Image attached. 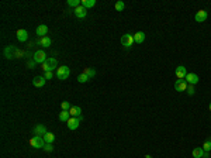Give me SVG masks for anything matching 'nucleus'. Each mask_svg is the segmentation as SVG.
I'll return each mask as SVG.
<instances>
[{"mask_svg": "<svg viewBox=\"0 0 211 158\" xmlns=\"http://www.w3.org/2000/svg\"><path fill=\"white\" fill-rule=\"evenodd\" d=\"M203 150H204L205 152H208V151H211V138H207L204 141V144H203Z\"/></svg>", "mask_w": 211, "mask_h": 158, "instance_id": "a878e982", "label": "nucleus"}, {"mask_svg": "<svg viewBox=\"0 0 211 158\" xmlns=\"http://www.w3.org/2000/svg\"><path fill=\"white\" fill-rule=\"evenodd\" d=\"M69 75H70V69H69V67H66V65L59 67L58 69H56V78H58L59 81H65V79H68Z\"/></svg>", "mask_w": 211, "mask_h": 158, "instance_id": "7ed1b4c3", "label": "nucleus"}, {"mask_svg": "<svg viewBox=\"0 0 211 158\" xmlns=\"http://www.w3.org/2000/svg\"><path fill=\"white\" fill-rule=\"evenodd\" d=\"M30 145L34 148H44L45 140H44V137H41V136H34L30 140Z\"/></svg>", "mask_w": 211, "mask_h": 158, "instance_id": "20e7f679", "label": "nucleus"}, {"mask_svg": "<svg viewBox=\"0 0 211 158\" xmlns=\"http://www.w3.org/2000/svg\"><path fill=\"white\" fill-rule=\"evenodd\" d=\"M44 151H46V152H51L54 150V145H52V143H45V145H44V148H42Z\"/></svg>", "mask_w": 211, "mask_h": 158, "instance_id": "c756f323", "label": "nucleus"}, {"mask_svg": "<svg viewBox=\"0 0 211 158\" xmlns=\"http://www.w3.org/2000/svg\"><path fill=\"white\" fill-rule=\"evenodd\" d=\"M70 117H72V116H70V113H69L68 110H62V111L59 113V120L63 121V123H66V121L69 120Z\"/></svg>", "mask_w": 211, "mask_h": 158, "instance_id": "aec40b11", "label": "nucleus"}, {"mask_svg": "<svg viewBox=\"0 0 211 158\" xmlns=\"http://www.w3.org/2000/svg\"><path fill=\"white\" fill-rule=\"evenodd\" d=\"M61 107H62V110H68L69 111L70 110V107H72V104L69 103V102H62V103H61Z\"/></svg>", "mask_w": 211, "mask_h": 158, "instance_id": "c85d7f7f", "label": "nucleus"}, {"mask_svg": "<svg viewBox=\"0 0 211 158\" xmlns=\"http://www.w3.org/2000/svg\"><path fill=\"white\" fill-rule=\"evenodd\" d=\"M44 140H45V143H54V140H55V136H54V133H46L45 136H44Z\"/></svg>", "mask_w": 211, "mask_h": 158, "instance_id": "b1692460", "label": "nucleus"}, {"mask_svg": "<svg viewBox=\"0 0 211 158\" xmlns=\"http://www.w3.org/2000/svg\"><path fill=\"white\" fill-rule=\"evenodd\" d=\"M210 111H211V103H210Z\"/></svg>", "mask_w": 211, "mask_h": 158, "instance_id": "72a5a7b5", "label": "nucleus"}, {"mask_svg": "<svg viewBox=\"0 0 211 158\" xmlns=\"http://www.w3.org/2000/svg\"><path fill=\"white\" fill-rule=\"evenodd\" d=\"M187 82L185 81V79H177V81H176V83H175V89L177 92H185L186 89H187Z\"/></svg>", "mask_w": 211, "mask_h": 158, "instance_id": "1a4fd4ad", "label": "nucleus"}, {"mask_svg": "<svg viewBox=\"0 0 211 158\" xmlns=\"http://www.w3.org/2000/svg\"><path fill=\"white\" fill-rule=\"evenodd\" d=\"M45 82H46V79L44 76H35L33 79V85L35 87H42L44 85H45Z\"/></svg>", "mask_w": 211, "mask_h": 158, "instance_id": "dca6fc26", "label": "nucleus"}, {"mask_svg": "<svg viewBox=\"0 0 211 158\" xmlns=\"http://www.w3.org/2000/svg\"><path fill=\"white\" fill-rule=\"evenodd\" d=\"M82 120H83L82 116H80V117H70L69 120L66 121V126H68L69 130H76V128L79 127V124H80V121Z\"/></svg>", "mask_w": 211, "mask_h": 158, "instance_id": "39448f33", "label": "nucleus"}, {"mask_svg": "<svg viewBox=\"0 0 211 158\" xmlns=\"http://www.w3.org/2000/svg\"><path fill=\"white\" fill-rule=\"evenodd\" d=\"M186 91H187V93L190 95V96H193V95L196 93V89H194V86H193V85H189Z\"/></svg>", "mask_w": 211, "mask_h": 158, "instance_id": "7c9ffc66", "label": "nucleus"}, {"mask_svg": "<svg viewBox=\"0 0 211 158\" xmlns=\"http://www.w3.org/2000/svg\"><path fill=\"white\" fill-rule=\"evenodd\" d=\"M134 43H135V41H134V35H131V34H124V35L121 37V44L125 48L132 47V44Z\"/></svg>", "mask_w": 211, "mask_h": 158, "instance_id": "0eeeda50", "label": "nucleus"}, {"mask_svg": "<svg viewBox=\"0 0 211 158\" xmlns=\"http://www.w3.org/2000/svg\"><path fill=\"white\" fill-rule=\"evenodd\" d=\"M194 18H196L197 23H203V21H205L207 20V11L205 10H198L197 13H196Z\"/></svg>", "mask_w": 211, "mask_h": 158, "instance_id": "2eb2a0df", "label": "nucleus"}, {"mask_svg": "<svg viewBox=\"0 0 211 158\" xmlns=\"http://www.w3.org/2000/svg\"><path fill=\"white\" fill-rule=\"evenodd\" d=\"M73 13H75V16L78 17V18H85V17L87 16V9H85L83 6H79L73 10Z\"/></svg>", "mask_w": 211, "mask_h": 158, "instance_id": "9b49d317", "label": "nucleus"}, {"mask_svg": "<svg viewBox=\"0 0 211 158\" xmlns=\"http://www.w3.org/2000/svg\"><path fill=\"white\" fill-rule=\"evenodd\" d=\"M83 74H85V75H87V76H89L90 79L96 76V71H94V69H93V68H85V69H83Z\"/></svg>", "mask_w": 211, "mask_h": 158, "instance_id": "5701e85b", "label": "nucleus"}, {"mask_svg": "<svg viewBox=\"0 0 211 158\" xmlns=\"http://www.w3.org/2000/svg\"><path fill=\"white\" fill-rule=\"evenodd\" d=\"M134 41H135L137 44L144 43V41H145V34H144V31H138V33L134 34Z\"/></svg>", "mask_w": 211, "mask_h": 158, "instance_id": "f3484780", "label": "nucleus"}, {"mask_svg": "<svg viewBox=\"0 0 211 158\" xmlns=\"http://www.w3.org/2000/svg\"><path fill=\"white\" fill-rule=\"evenodd\" d=\"M35 34L38 35V37H46V34H48V27H46L45 24H41V26H38L35 30Z\"/></svg>", "mask_w": 211, "mask_h": 158, "instance_id": "4468645a", "label": "nucleus"}, {"mask_svg": "<svg viewBox=\"0 0 211 158\" xmlns=\"http://www.w3.org/2000/svg\"><path fill=\"white\" fill-rule=\"evenodd\" d=\"M69 113H70L72 117H80V115H82V109H80L79 106H72L70 110H69Z\"/></svg>", "mask_w": 211, "mask_h": 158, "instance_id": "6ab92c4d", "label": "nucleus"}, {"mask_svg": "<svg viewBox=\"0 0 211 158\" xmlns=\"http://www.w3.org/2000/svg\"><path fill=\"white\" fill-rule=\"evenodd\" d=\"M35 64H37V62L33 59V61H28V64H27V65H28V68H31V69H33V68L35 67Z\"/></svg>", "mask_w": 211, "mask_h": 158, "instance_id": "473e14b6", "label": "nucleus"}, {"mask_svg": "<svg viewBox=\"0 0 211 158\" xmlns=\"http://www.w3.org/2000/svg\"><path fill=\"white\" fill-rule=\"evenodd\" d=\"M185 81L187 82V85H193L194 86L196 83H198V81H200V78H198L197 74H187L185 78Z\"/></svg>", "mask_w": 211, "mask_h": 158, "instance_id": "6e6552de", "label": "nucleus"}, {"mask_svg": "<svg viewBox=\"0 0 211 158\" xmlns=\"http://www.w3.org/2000/svg\"><path fill=\"white\" fill-rule=\"evenodd\" d=\"M191 154H193V157H194V158H204L205 151L201 147H196L194 150H193V152H191Z\"/></svg>", "mask_w": 211, "mask_h": 158, "instance_id": "a211bd4d", "label": "nucleus"}, {"mask_svg": "<svg viewBox=\"0 0 211 158\" xmlns=\"http://www.w3.org/2000/svg\"><path fill=\"white\" fill-rule=\"evenodd\" d=\"M87 81H90V78L85 74H80L79 76H78V82H80V83H85V82H87Z\"/></svg>", "mask_w": 211, "mask_h": 158, "instance_id": "bb28decb", "label": "nucleus"}, {"mask_svg": "<svg viewBox=\"0 0 211 158\" xmlns=\"http://www.w3.org/2000/svg\"><path fill=\"white\" fill-rule=\"evenodd\" d=\"M44 78H45V79H52V78H54V74H52V72H45Z\"/></svg>", "mask_w": 211, "mask_h": 158, "instance_id": "2f4dec72", "label": "nucleus"}, {"mask_svg": "<svg viewBox=\"0 0 211 158\" xmlns=\"http://www.w3.org/2000/svg\"><path fill=\"white\" fill-rule=\"evenodd\" d=\"M66 3H68V6H70V7H79V6H82V2H80V0H68V2H66Z\"/></svg>", "mask_w": 211, "mask_h": 158, "instance_id": "393cba45", "label": "nucleus"}, {"mask_svg": "<svg viewBox=\"0 0 211 158\" xmlns=\"http://www.w3.org/2000/svg\"><path fill=\"white\" fill-rule=\"evenodd\" d=\"M4 57L7 59H14V58H21L23 57V51L18 50L14 45H9V47L4 48Z\"/></svg>", "mask_w": 211, "mask_h": 158, "instance_id": "f257e3e1", "label": "nucleus"}, {"mask_svg": "<svg viewBox=\"0 0 211 158\" xmlns=\"http://www.w3.org/2000/svg\"><path fill=\"white\" fill-rule=\"evenodd\" d=\"M17 40L20 41V43H26L27 40H28V33H27V30H24V28H20V30H17Z\"/></svg>", "mask_w": 211, "mask_h": 158, "instance_id": "f8f14e48", "label": "nucleus"}, {"mask_svg": "<svg viewBox=\"0 0 211 158\" xmlns=\"http://www.w3.org/2000/svg\"><path fill=\"white\" fill-rule=\"evenodd\" d=\"M58 69V61L55 58H48L42 64V71L44 72H52L54 69Z\"/></svg>", "mask_w": 211, "mask_h": 158, "instance_id": "f03ea898", "label": "nucleus"}, {"mask_svg": "<svg viewBox=\"0 0 211 158\" xmlns=\"http://www.w3.org/2000/svg\"><path fill=\"white\" fill-rule=\"evenodd\" d=\"M124 7H125V4H124V2H121V0H118L116 3V10L117 11H122L124 10Z\"/></svg>", "mask_w": 211, "mask_h": 158, "instance_id": "cd10ccee", "label": "nucleus"}, {"mask_svg": "<svg viewBox=\"0 0 211 158\" xmlns=\"http://www.w3.org/2000/svg\"><path fill=\"white\" fill-rule=\"evenodd\" d=\"M175 74H176V76H177V79H185L186 75H187V71H186V67H183V65H179V67L176 68Z\"/></svg>", "mask_w": 211, "mask_h": 158, "instance_id": "ddd939ff", "label": "nucleus"}, {"mask_svg": "<svg viewBox=\"0 0 211 158\" xmlns=\"http://www.w3.org/2000/svg\"><path fill=\"white\" fill-rule=\"evenodd\" d=\"M33 131H34V134L35 136H41V137H44V136L48 133V130H46V127L44 124H37Z\"/></svg>", "mask_w": 211, "mask_h": 158, "instance_id": "9d476101", "label": "nucleus"}, {"mask_svg": "<svg viewBox=\"0 0 211 158\" xmlns=\"http://www.w3.org/2000/svg\"><path fill=\"white\" fill-rule=\"evenodd\" d=\"M82 6L85 9H90V7L96 6V0H82Z\"/></svg>", "mask_w": 211, "mask_h": 158, "instance_id": "4be33fe9", "label": "nucleus"}, {"mask_svg": "<svg viewBox=\"0 0 211 158\" xmlns=\"http://www.w3.org/2000/svg\"><path fill=\"white\" fill-rule=\"evenodd\" d=\"M40 44L41 45H42L44 48H48V47H51V44H52V40H51L50 37H48V35H46V37H42L40 40Z\"/></svg>", "mask_w": 211, "mask_h": 158, "instance_id": "412c9836", "label": "nucleus"}, {"mask_svg": "<svg viewBox=\"0 0 211 158\" xmlns=\"http://www.w3.org/2000/svg\"><path fill=\"white\" fill-rule=\"evenodd\" d=\"M33 59L35 61L37 64H41L42 65L44 62H45L48 58H46V54H45V51H42V50H40V51H37L35 54H34V57H33Z\"/></svg>", "mask_w": 211, "mask_h": 158, "instance_id": "423d86ee", "label": "nucleus"}]
</instances>
